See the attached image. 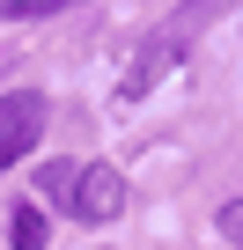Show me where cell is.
<instances>
[{
    "label": "cell",
    "mask_w": 243,
    "mask_h": 250,
    "mask_svg": "<svg viewBox=\"0 0 243 250\" xmlns=\"http://www.w3.org/2000/svg\"><path fill=\"white\" fill-rule=\"evenodd\" d=\"M206 22H214V0H177V8L148 30V44L133 52V66H126V81H118V96L140 103V96H148V88H155V81H162V74L199 44V37H206Z\"/></svg>",
    "instance_id": "obj_1"
},
{
    "label": "cell",
    "mask_w": 243,
    "mask_h": 250,
    "mask_svg": "<svg viewBox=\"0 0 243 250\" xmlns=\"http://www.w3.org/2000/svg\"><path fill=\"white\" fill-rule=\"evenodd\" d=\"M37 133H44V96L37 88H8L0 96V177L37 147Z\"/></svg>",
    "instance_id": "obj_2"
},
{
    "label": "cell",
    "mask_w": 243,
    "mask_h": 250,
    "mask_svg": "<svg viewBox=\"0 0 243 250\" xmlns=\"http://www.w3.org/2000/svg\"><path fill=\"white\" fill-rule=\"evenodd\" d=\"M74 221H118V213H126V177H118L110 162H88L81 177H74V206H66Z\"/></svg>",
    "instance_id": "obj_3"
},
{
    "label": "cell",
    "mask_w": 243,
    "mask_h": 250,
    "mask_svg": "<svg viewBox=\"0 0 243 250\" xmlns=\"http://www.w3.org/2000/svg\"><path fill=\"white\" fill-rule=\"evenodd\" d=\"M8 243L15 250H44V206H15L8 213Z\"/></svg>",
    "instance_id": "obj_4"
},
{
    "label": "cell",
    "mask_w": 243,
    "mask_h": 250,
    "mask_svg": "<svg viewBox=\"0 0 243 250\" xmlns=\"http://www.w3.org/2000/svg\"><path fill=\"white\" fill-rule=\"evenodd\" d=\"M74 177H81L74 162H44V169H37V191H44L52 206H74Z\"/></svg>",
    "instance_id": "obj_5"
},
{
    "label": "cell",
    "mask_w": 243,
    "mask_h": 250,
    "mask_svg": "<svg viewBox=\"0 0 243 250\" xmlns=\"http://www.w3.org/2000/svg\"><path fill=\"white\" fill-rule=\"evenodd\" d=\"M66 8H81V0H0L8 22H44V15H66Z\"/></svg>",
    "instance_id": "obj_6"
},
{
    "label": "cell",
    "mask_w": 243,
    "mask_h": 250,
    "mask_svg": "<svg viewBox=\"0 0 243 250\" xmlns=\"http://www.w3.org/2000/svg\"><path fill=\"white\" fill-rule=\"evenodd\" d=\"M214 228H221V235H228V243H236V250H243V199H228V206H221V213H214Z\"/></svg>",
    "instance_id": "obj_7"
}]
</instances>
